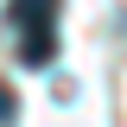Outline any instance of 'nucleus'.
<instances>
[{
  "mask_svg": "<svg viewBox=\"0 0 127 127\" xmlns=\"http://www.w3.org/2000/svg\"><path fill=\"white\" fill-rule=\"evenodd\" d=\"M13 19H19V64L51 70V57H57V0H13Z\"/></svg>",
  "mask_w": 127,
  "mask_h": 127,
  "instance_id": "nucleus-1",
  "label": "nucleus"
},
{
  "mask_svg": "<svg viewBox=\"0 0 127 127\" xmlns=\"http://www.w3.org/2000/svg\"><path fill=\"white\" fill-rule=\"evenodd\" d=\"M13 114H19V102H13V89H0V127H13Z\"/></svg>",
  "mask_w": 127,
  "mask_h": 127,
  "instance_id": "nucleus-2",
  "label": "nucleus"
}]
</instances>
